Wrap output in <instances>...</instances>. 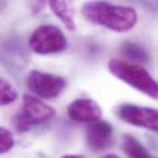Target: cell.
<instances>
[{
  "mask_svg": "<svg viewBox=\"0 0 158 158\" xmlns=\"http://www.w3.org/2000/svg\"><path fill=\"white\" fill-rule=\"evenodd\" d=\"M108 67L117 79L150 98L158 100V81L143 67L118 58H111Z\"/></svg>",
  "mask_w": 158,
  "mask_h": 158,
  "instance_id": "7a4b0ae2",
  "label": "cell"
},
{
  "mask_svg": "<svg viewBox=\"0 0 158 158\" xmlns=\"http://www.w3.org/2000/svg\"><path fill=\"white\" fill-rule=\"evenodd\" d=\"M148 158H158V157H154V156H149V157Z\"/></svg>",
  "mask_w": 158,
  "mask_h": 158,
  "instance_id": "2e32d148",
  "label": "cell"
},
{
  "mask_svg": "<svg viewBox=\"0 0 158 158\" xmlns=\"http://www.w3.org/2000/svg\"><path fill=\"white\" fill-rule=\"evenodd\" d=\"M83 16L90 22L118 33L131 30L137 22V13L130 7L96 1L85 3Z\"/></svg>",
  "mask_w": 158,
  "mask_h": 158,
  "instance_id": "6da1fadb",
  "label": "cell"
},
{
  "mask_svg": "<svg viewBox=\"0 0 158 158\" xmlns=\"http://www.w3.org/2000/svg\"><path fill=\"white\" fill-rule=\"evenodd\" d=\"M116 114L126 123L158 132V109L123 104L117 107Z\"/></svg>",
  "mask_w": 158,
  "mask_h": 158,
  "instance_id": "8992f818",
  "label": "cell"
},
{
  "mask_svg": "<svg viewBox=\"0 0 158 158\" xmlns=\"http://www.w3.org/2000/svg\"><path fill=\"white\" fill-rule=\"evenodd\" d=\"M55 116V110L40 99L24 94L20 111L16 115L14 124L18 131L25 132L44 124Z\"/></svg>",
  "mask_w": 158,
  "mask_h": 158,
  "instance_id": "3957f363",
  "label": "cell"
},
{
  "mask_svg": "<svg viewBox=\"0 0 158 158\" xmlns=\"http://www.w3.org/2000/svg\"><path fill=\"white\" fill-rule=\"evenodd\" d=\"M61 158H86L84 156H80V155H66V156H64Z\"/></svg>",
  "mask_w": 158,
  "mask_h": 158,
  "instance_id": "5bb4252c",
  "label": "cell"
},
{
  "mask_svg": "<svg viewBox=\"0 0 158 158\" xmlns=\"http://www.w3.org/2000/svg\"><path fill=\"white\" fill-rule=\"evenodd\" d=\"M26 81L29 89L43 99H55L66 88V80L63 77L39 70L31 71Z\"/></svg>",
  "mask_w": 158,
  "mask_h": 158,
  "instance_id": "5b68a950",
  "label": "cell"
},
{
  "mask_svg": "<svg viewBox=\"0 0 158 158\" xmlns=\"http://www.w3.org/2000/svg\"><path fill=\"white\" fill-rule=\"evenodd\" d=\"M101 158H120L118 157V156H115V155H108V156H103V157Z\"/></svg>",
  "mask_w": 158,
  "mask_h": 158,
  "instance_id": "9a60e30c",
  "label": "cell"
},
{
  "mask_svg": "<svg viewBox=\"0 0 158 158\" xmlns=\"http://www.w3.org/2000/svg\"><path fill=\"white\" fill-rule=\"evenodd\" d=\"M122 55L129 60L137 63H147L150 59L148 52L142 45L133 42H125L120 47Z\"/></svg>",
  "mask_w": 158,
  "mask_h": 158,
  "instance_id": "30bf717a",
  "label": "cell"
},
{
  "mask_svg": "<svg viewBox=\"0 0 158 158\" xmlns=\"http://www.w3.org/2000/svg\"><path fill=\"white\" fill-rule=\"evenodd\" d=\"M69 119L78 123H93L99 120L102 110L98 104L90 98H80L73 101L67 107Z\"/></svg>",
  "mask_w": 158,
  "mask_h": 158,
  "instance_id": "ba28073f",
  "label": "cell"
},
{
  "mask_svg": "<svg viewBox=\"0 0 158 158\" xmlns=\"http://www.w3.org/2000/svg\"><path fill=\"white\" fill-rule=\"evenodd\" d=\"M113 141V128L105 120L91 123L86 129V142L94 151H103L110 148Z\"/></svg>",
  "mask_w": 158,
  "mask_h": 158,
  "instance_id": "52a82bcc",
  "label": "cell"
},
{
  "mask_svg": "<svg viewBox=\"0 0 158 158\" xmlns=\"http://www.w3.org/2000/svg\"><path fill=\"white\" fill-rule=\"evenodd\" d=\"M29 43L34 53L49 55L64 51L67 47V39L58 27L45 24L33 32Z\"/></svg>",
  "mask_w": 158,
  "mask_h": 158,
  "instance_id": "277c9868",
  "label": "cell"
},
{
  "mask_svg": "<svg viewBox=\"0 0 158 158\" xmlns=\"http://www.w3.org/2000/svg\"><path fill=\"white\" fill-rule=\"evenodd\" d=\"M122 148L130 158H148L151 156L144 146L130 134H125L122 137Z\"/></svg>",
  "mask_w": 158,
  "mask_h": 158,
  "instance_id": "8fae6325",
  "label": "cell"
},
{
  "mask_svg": "<svg viewBox=\"0 0 158 158\" xmlns=\"http://www.w3.org/2000/svg\"><path fill=\"white\" fill-rule=\"evenodd\" d=\"M18 98L16 88L4 77L0 75V106H7Z\"/></svg>",
  "mask_w": 158,
  "mask_h": 158,
  "instance_id": "7c38bea8",
  "label": "cell"
},
{
  "mask_svg": "<svg viewBox=\"0 0 158 158\" xmlns=\"http://www.w3.org/2000/svg\"><path fill=\"white\" fill-rule=\"evenodd\" d=\"M49 5L55 14V16L64 23L65 28L70 31L74 32L77 29L76 21L73 16V13L66 2L64 1H50Z\"/></svg>",
  "mask_w": 158,
  "mask_h": 158,
  "instance_id": "9c48e42d",
  "label": "cell"
},
{
  "mask_svg": "<svg viewBox=\"0 0 158 158\" xmlns=\"http://www.w3.org/2000/svg\"><path fill=\"white\" fill-rule=\"evenodd\" d=\"M14 143L15 141L12 133L8 129L0 127V155L10 151L13 148Z\"/></svg>",
  "mask_w": 158,
  "mask_h": 158,
  "instance_id": "4fadbf2b",
  "label": "cell"
}]
</instances>
